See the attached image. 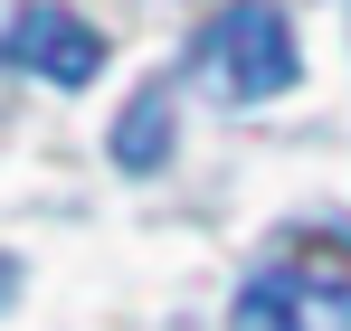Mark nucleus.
Wrapping results in <instances>:
<instances>
[{
    "mask_svg": "<svg viewBox=\"0 0 351 331\" xmlns=\"http://www.w3.org/2000/svg\"><path fill=\"white\" fill-rule=\"evenodd\" d=\"M237 331H351V227H304L237 284Z\"/></svg>",
    "mask_w": 351,
    "mask_h": 331,
    "instance_id": "obj_1",
    "label": "nucleus"
},
{
    "mask_svg": "<svg viewBox=\"0 0 351 331\" xmlns=\"http://www.w3.org/2000/svg\"><path fill=\"white\" fill-rule=\"evenodd\" d=\"M0 57L19 66V76H48V85H95V66H105V38L58 10V0H29L10 29H0Z\"/></svg>",
    "mask_w": 351,
    "mask_h": 331,
    "instance_id": "obj_3",
    "label": "nucleus"
},
{
    "mask_svg": "<svg viewBox=\"0 0 351 331\" xmlns=\"http://www.w3.org/2000/svg\"><path fill=\"white\" fill-rule=\"evenodd\" d=\"M294 66H304V57H294V19L276 0H228V10L199 29V76H209L219 95H237V105L285 95Z\"/></svg>",
    "mask_w": 351,
    "mask_h": 331,
    "instance_id": "obj_2",
    "label": "nucleus"
},
{
    "mask_svg": "<svg viewBox=\"0 0 351 331\" xmlns=\"http://www.w3.org/2000/svg\"><path fill=\"white\" fill-rule=\"evenodd\" d=\"M162 152H171V95H133L114 123V161L123 170H162Z\"/></svg>",
    "mask_w": 351,
    "mask_h": 331,
    "instance_id": "obj_4",
    "label": "nucleus"
}]
</instances>
